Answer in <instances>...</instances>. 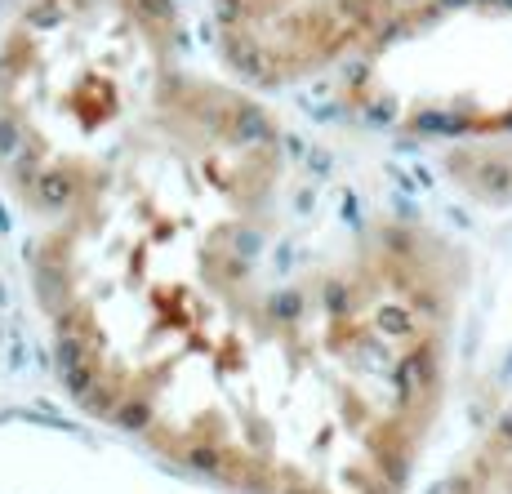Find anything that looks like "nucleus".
I'll use <instances>...</instances> for the list:
<instances>
[{
	"label": "nucleus",
	"mask_w": 512,
	"mask_h": 494,
	"mask_svg": "<svg viewBox=\"0 0 512 494\" xmlns=\"http://www.w3.org/2000/svg\"><path fill=\"white\" fill-rule=\"evenodd\" d=\"M459 281V250L419 219L312 223L277 116L192 72L36 241L76 397L241 494L406 490Z\"/></svg>",
	"instance_id": "f257e3e1"
},
{
	"label": "nucleus",
	"mask_w": 512,
	"mask_h": 494,
	"mask_svg": "<svg viewBox=\"0 0 512 494\" xmlns=\"http://www.w3.org/2000/svg\"><path fill=\"white\" fill-rule=\"evenodd\" d=\"M174 0H23L0 32V183L36 223L107 170L183 72Z\"/></svg>",
	"instance_id": "f03ea898"
},
{
	"label": "nucleus",
	"mask_w": 512,
	"mask_h": 494,
	"mask_svg": "<svg viewBox=\"0 0 512 494\" xmlns=\"http://www.w3.org/2000/svg\"><path fill=\"white\" fill-rule=\"evenodd\" d=\"M357 116L406 134L512 138V0H432L352 63Z\"/></svg>",
	"instance_id": "7ed1b4c3"
},
{
	"label": "nucleus",
	"mask_w": 512,
	"mask_h": 494,
	"mask_svg": "<svg viewBox=\"0 0 512 494\" xmlns=\"http://www.w3.org/2000/svg\"><path fill=\"white\" fill-rule=\"evenodd\" d=\"M432 0H214L223 63L259 90L357 63Z\"/></svg>",
	"instance_id": "20e7f679"
},
{
	"label": "nucleus",
	"mask_w": 512,
	"mask_h": 494,
	"mask_svg": "<svg viewBox=\"0 0 512 494\" xmlns=\"http://www.w3.org/2000/svg\"><path fill=\"white\" fill-rule=\"evenodd\" d=\"M450 494H512V405L468 454Z\"/></svg>",
	"instance_id": "39448f33"
}]
</instances>
